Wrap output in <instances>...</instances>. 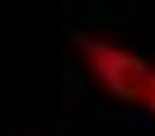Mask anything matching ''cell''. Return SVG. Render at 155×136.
Listing matches in <instances>:
<instances>
[{"label":"cell","instance_id":"cell-1","mask_svg":"<svg viewBox=\"0 0 155 136\" xmlns=\"http://www.w3.org/2000/svg\"><path fill=\"white\" fill-rule=\"evenodd\" d=\"M75 52H80L89 80L99 85V94H104V99L127 103V108H141L146 75H150V61H146V57H136V52L122 47V42L94 38V33H75Z\"/></svg>","mask_w":155,"mask_h":136},{"label":"cell","instance_id":"cell-2","mask_svg":"<svg viewBox=\"0 0 155 136\" xmlns=\"http://www.w3.org/2000/svg\"><path fill=\"white\" fill-rule=\"evenodd\" d=\"M141 108L155 117V66H150V75H146V94H141Z\"/></svg>","mask_w":155,"mask_h":136}]
</instances>
